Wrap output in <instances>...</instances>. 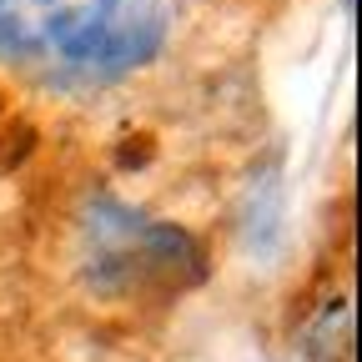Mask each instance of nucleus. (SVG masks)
<instances>
[{
  "label": "nucleus",
  "mask_w": 362,
  "mask_h": 362,
  "mask_svg": "<svg viewBox=\"0 0 362 362\" xmlns=\"http://www.w3.org/2000/svg\"><path fill=\"white\" fill-rule=\"evenodd\" d=\"M81 267L101 297H156L192 287L206 272V257L181 226L116 197H90L81 211Z\"/></svg>",
  "instance_id": "nucleus-1"
},
{
  "label": "nucleus",
  "mask_w": 362,
  "mask_h": 362,
  "mask_svg": "<svg viewBox=\"0 0 362 362\" xmlns=\"http://www.w3.org/2000/svg\"><path fill=\"white\" fill-rule=\"evenodd\" d=\"M116 11L121 0H0V56L51 61L66 76Z\"/></svg>",
  "instance_id": "nucleus-2"
}]
</instances>
